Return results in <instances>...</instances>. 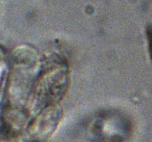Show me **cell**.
I'll return each instance as SVG.
<instances>
[{"label":"cell","mask_w":152,"mask_h":142,"mask_svg":"<svg viewBox=\"0 0 152 142\" xmlns=\"http://www.w3.org/2000/svg\"><path fill=\"white\" fill-rule=\"evenodd\" d=\"M91 137L96 141L122 142L129 133V124L124 120L111 118H96L90 130Z\"/></svg>","instance_id":"obj_3"},{"label":"cell","mask_w":152,"mask_h":142,"mask_svg":"<svg viewBox=\"0 0 152 142\" xmlns=\"http://www.w3.org/2000/svg\"><path fill=\"white\" fill-rule=\"evenodd\" d=\"M68 80L65 64L59 59H52L45 65L36 84L33 86L34 101L39 102L43 108L55 104L65 93Z\"/></svg>","instance_id":"obj_1"},{"label":"cell","mask_w":152,"mask_h":142,"mask_svg":"<svg viewBox=\"0 0 152 142\" xmlns=\"http://www.w3.org/2000/svg\"><path fill=\"white\" fill-rule=\"evenodd\" d=\"M61 119V112L55 104L49 105L28 124V130L34 141H41L56 130Z\"/></svg>","instance_id":"obj_2"}]
</instances>
